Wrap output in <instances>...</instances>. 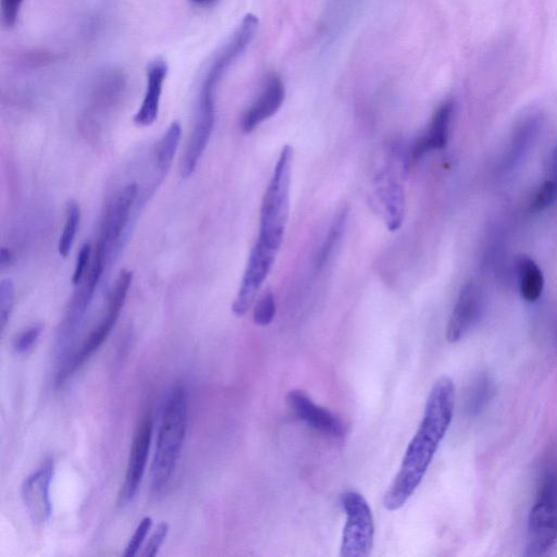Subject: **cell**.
Instances as JSON below:
<instances>
[{"label": "cell", "instance_id": "7402d4cb", "mask_svg": "<svg viewBox=\"0 0 557 557\" xmlns=\"http://www.w3.org/2000/svg\"><path fill=\"white\" fill-rule=\"evenodd\" d=\"M15 299V287L10 278H4L0 283V329L3 332L11 312L13 310Z\"/></svg>", "mask_w": 557, "mask_h": 557}, {"label": "cell", "instance_id": "8fae6325", "mask_svg": "<svg viewBox=\"0 0 557 557\" xmlns=\"http://www.w3.org/2000/svg\"><path fill=\"white\" fill-rule=\"evenodd\" d=\"M152 426V419L147 414L141 419L136 429L129 450L125 480L120 495V502L123 505L132 502L139 490L147 465Z\"/></svg>", "mask_w": 557, "mask_h": 557}, {"label": "cell", "instance_id": "277c9868", "mask_svg": "<svg viewBox=\"0 0 557 557\" xmlns=\"http://www.w3.org/2000/svg\"><path fill=\"white\" fill-rule=\"evenodd\" d=\"M557 541V467L545 470L530 510L524 555L546 554Z\"/></svg>", "mask_w": 557, "mask_h": 557}, {"label": "cell", "instance_id": "f1b7e54d", "mask_svg": "<svg viewBox=\"0 0 557 557\" xmlns=\"http://www.w3.org/2000/svg\"><path fill=\"white\" fill-rule=\"evenodd\" d=\"M23 0H1V13L3 22L11 27L15 24Z\"/></svg>", "mask_w": 557, "mask_h": 557}, {"label": "cell", "instance_id": "7c38bea8", "mask_svg": "<svg viewBox=\"0 0 557 557\" xmlns=\"http://www.w3.org/2000/svg\"><path fill=\"white\" fill-rule=\"evenodd\" d=\"M286 401L295 416L323 435L339 438L345 433L343 422L329 409L315 404L306 393L293 389Z\"/></svg>", "mask_w": 557, "mask_h": 557}, {"label": "cell", "instance_id": "6da1fadb", "mask_svg": "<svg viewBox=\"0 0 557 557\" xmlns=\"http://www.w3.org/2000/svg\"><path fill=\"white\" fill-rule=\"evenodd\" d=\"M455 386L448 376L437 379L426 399L421 422L409 442L399 471L383 504L394 511L403 507L421 483L453 419Z\"/></svg>", "mask_w": 557, "mask_h": 557}, {"label": "cell", "instance_id": "2e32d148", "mask_svg": "<svg viewBox=\"0 0 557 557\" xmlns=\"http://www.w3.org/2000/svg\"><path fill=\"white\" fill-rule=\"evenodd\" d=\"M166 73L168 64L162 58H156L148 64L146 70V92L141 106L134 116V122L137 125L149 126L156 121Z\"/></svg>", "mask_w": 557, "mask_h": 557}, {"label": "cell", "instance_id": "4316f807", "mask_svg": "<svg viewBox=\"0 0 557 557\" xmlns=\"http://www.w3.org/2000/svg\"><path fill=\"white\" fill-rule=\"evenodd\" d=\"M169 532V524L166 522H160L156 528L154 532L150 536L148 543L146 544L141 556L144 557H154L162 543L164 542Z\"/></svg>", "mask_w": 557, "mask_h": 557}, {"label": "cell", "instance_id": "ba28073f", "mask_svg": "<svg viewBox=\"0 0 557 557\" xmlns=\"http://www.w3.org/2000/svg\"><path fill=\"white\" fill-rule=\"evenodd\" d=\"M277 250L256 240L232 305L234 314L242 317L252 306L256 296L274 263Z\"/></svg>", "mask_w": 557, "mask_h": 557}, {"label": "cell", "instance_id": "3957f363", "mask_svg": "<svg viewBox=\"0 0 557 557\" xmlns=\"http://www.w3.org/2000/svg\"><path fill=\"white\" fill-rule=\"evenodd\" d=\"M292 164L293 147L285 145L273 169L260 208L257 240L277 251L288 218Z\"/></svg>", "mask_w": 557, "mask_h": 557}, {"label": "cell", "instance_id": "484cf974", "mask_svg": "<svg viewBox=\"0 0 557 557\" xmlns=\"http://www.w3.org/2000/svg\"><path fill=\"white\" fill-rule=\"evenodd\" d=\"M152 525V519L151 517H144L140 522L138 523L134 534L129 539L125 552L123 555L125 557H133L137 554L139 550L145 537L147 536L150 528Z\"/></svg>", "mask_w": 557, "mask_h": 557}, {"label": "cell", "instance_id": "9a60e30c", "mask_svg": "<svg viewBox=\"0 0 557 557\" xmlns=\"http://www.w3.org/2000/svg\"><path fill=\"white\" fill-rule=\"evenodd\" d=\"M375 194L387 228L391 232L397 231L405 215V193L401 185L391 173L382 171L375 177Z\"/></svg>", "mask_w": 557, "mask_h": 557}, {"label": "cell", "instance_id": "83f0119b", "mask_svg": "<svg viewBox=\"0 0 557 557\" xmlns=\"http://www.w3.org/2000/svg\"><path fill=\"white\" fill-rule=\"evenodd\" d=\"M91 255V246L88 243H85L77 255L76 264L74 268V272L72 275V283L74 285H78L84 278L85 272L87 270L88 262L90 260Z\"/></svg>", "mask_w": 557, "mask_h": 557}, {"label": "cell", "instance_id": "f546056e", "mask_svg": "<svg viewBox=\"0 0 557 557\" xmlns=\"http://www.w3.org/2000/svg\"><path fill=\"white\" fill-rule=\"evenodd\" d=\"M12 261V253L9 249L7 248H1V252H0V264H1V268H5L8 267Z\"/></svg>", "mask_w": 557, "mask_h": 557}, {"label": "cell", "instance_id": "603a6c76", "mask_svg": "<svg viewBox=\"0 0 557 557\" xmlns=\"http://www.w3.org/2000/svg\"><path fill=\"white\" fill-rule=\"evenodd\" d=\"M275 311L276 305L273 294L271 292L264 293L253 309L255 323L260 326L269 325L275 315Z\"/></svg>", "mask_w": 557, "mask_h": 557}, {"label": "cell", "instance_id": "ffe728a7", "mask_svg": "<svg viewBox=\"0 0 557 557\" xmlns=\"http://www.w3.org/2000/svg\"><path fill=\"white\" fill-rule=\"evenodd\" d=\"M81 220L79 206L75 200H70L66 205L65 223L62 234L59 238L58 251L63 258L70 252Z\"/></svg>", "mask_w": 557, "mask_h": 557}, {"label": "cell", "instance_id": "52a82bcc", "mask_svg": "<svg viewBox=\"0 0 557 557\" xmlns=\"http://www.w3.org/2000/svg\"><path fill=\"white\" fill-rule=\"evenodd\" d=\"M137 196L138 186L131 183L115 195L107 209L101 235L96 245L106 267L111 262L121 246Z\"/></svg>", "mask_w": 557, "mask_h": 557}, {"label": "cell", "instance_id": "5bb4252c", "mask_svg": "<svg viewBox=\"0 0 557 557\" xmlns=\"http://www.w3.org/2000/svg\"><path fill=\"white\" fill-rule=\"evenodd\" d=\"M285 97L284 84L278 75L271 73L256 100L245 111L240 120L244 133H251L262 122L271 117L281 108Z\"/></svg>", "mask_w": 557, "mask_h": 557}, {"label": "cell", "instance_id": "1f68e13d", "mask_svg": "<svg viewBox=\"0 0 557 557\" xmlns=\"http://www.w3.org/2000/svg\"><path fill=\"white\" fill-rule=\"evenodd\" d=\"M189 1H191L194 3H197V4H207V3H210V2H212L214 0H189Z\"/></svg>", "mask_w": 557, "mask_h": 557}, {"label": "cell", "instance_id": "e0dca14e", "mask_svg": "<svg viewBox=\"0 0 557 557\" xmlns=\"http://www.w3.org/2000/svg\"><path fill=\"white\" fill-rule=\"evenodd\" d=\"M517 277L521 297L529 302L536 301L544 288L543 272L536 262L527 256L520 257L517 262Z\"/></svg>", "mask_w": 557, "mask_h": 557}, {"label": "cell", "instance_id": "44dd1931", "mask_svg": "<svg viewBox=\"0 0 557 557\" xmlns=\"http://www.w3.org/2000/svg\"><path fill=\"white\" fill-rule=\"evenodd\" d=\"M492 393V384L486 375H480L470 386L467 398L466 409L469 413H478L486 401L490 399Z\"/></svg>", "mask_w": 557, "mask_h": 557}, {"label": "cell", "instance_id": "30bf717a", "mask_svg": "<svg viewBox=\"0 0 557 557\" xmlns=\"http://www.w3.org/2000/svg\"><path fill=\"white\" fill-rule=\"evenodd\" d=\"M484 310V297L481 288L473 282H467L460 289L449 317L446 338L450 343L459 342L480 321Z\"/></svg>", "mask_w": 557, "mask_h": 557}, {"label": "cell", "instance_id": "9c48e42d", "mask_svg": "<svg viewBox=\"0 0 557 557\" xmlns=\"http://www.w3.org/2000/svg\"><path fill=\"white\" fill-rule=\"evenodd\" d=\"M54 463L51 457L46 458L41 465L23 482L21 495L25 508L36 524L47 522L52 513L50 499V483L53 476Z\"/></svg>", "mask_w": 557, "mask_h": 557}, {"label": "cell", "instance_id": "d6986e66", "mask_svg": "<svg viewBox=\"0 0 557 557\" xmlns=\"http://www.w3.org/2000/svg\"><path fill=\"white\" fill-rule=\"evenodd\" d=\"M348 211L343 209L337 213L334 221L332 222L329 232L321 245V248L315 258V268L321 269L325 265V263L331 258L334 248L341 242V238L345 232L346 223H347Z\"/></svg>", "mask_w": 557, "mask_h": 557}, {"label": "cell", "instance_id": "d4e9b609", "mask_svg": "<svg viewBox=\"0 0 557 557\" xmlns=\"http://www.w3.org/2000/svg\"><path fill=\"white\" fill-rule=\"evenodd\" d=\"M41 331V324H34L22 331L13 341V350L20 355L27 352L39 338Z\"/></svg>", "mask_w": 557, "mask_h": 557}, {"label": "cell", "instance_id": "4fadbf2b", "mask_svg": "<svg viewBox=\"0 0 557 557\" xmlns=\"http://www.w3.org/2000/svg\"><path fill=\"white\" fill-rule=\"evenodd\" d=\"M453 114L454 103L450 100L443 102L436 109L425 133L419 136L407 150L406 164L418 161L429 151L441 150L446 147Z\"/></svg>", "mask_w": 557, "mask_h": 557}, {"label": "cell", "instance_id": "5b68a950", "mask_svg": "<svg viewBox=\"0 0 557 557\" xmlns=\"http://www.w3.org/2000/svg\"><path fill=\"white\" fill-rule=\"evenodd\" d=\"M133 278L132 271L122 270L117 275L107 298L103 315L96 326L83 339L70 358L55 374V386H62L78 370L108 338L124 306Z\"/></svg>", "mask_w": 557, "mask_h": 557}, {"label": "cell", "instance_id": "4dcf8cb0", "mask_svg": "<svg viewBox=\"0 0 557 557\" xmlns=\"http://www.w3.org/2000/svg\"><path fill=\"white\" fill-rule=\"evenodd\" d=\"M552 173H553L552 178L557 181V145L554 150L553 158H552Z\"/></svg>", "mask_w": 557, "mask_h": 557}, {"label": "cell", "instance_id": "7a4b0ae2", "mask_svg": "<svg viewBox=\"0 0 557 557\" xmlns=\"http://www.w3.org/2000/svg\"><path fill=\"white\" fill-rule=\"evenodd\" d=\"M188 395L184 384L170 389L164 401L151 466V491L157 495L168 486L178 461L187 430Z\"/></svg>", "mask_w": 557, "mask_h": 557}, {"label": "cell", "instance_id": "cb8c5ba5", "mask_svg": "<svg viewBox=\"0 0 557 557\" xmlns=\"http://www.w3.org/2000/svg\"><path fill=\"white\" fill-rule=\"evenodd\" d=\"M557 198V181L546 180L534 194L531 207L534 211L548 208Z\"/></svg>", "mask_w": 557, "mask_h": 557}, {"label": "cell", "instance_id": "ac0fdd59", "mask_svg": "<svg viewBox=\"0 0 557 557\" xmlns=\"http://www.w3.org/2000/svg\"><path fill=\"white\" fill-rule=\"evenodd\" d=\"M182 128L178 122H172L157 145L156 150V186L164 178L181 139Z\"/></svg>", "mask_w": 557, "mask_h": 557}, {"label": "cell", "instance_id": "8992f818", "mask_svg": "<svg viewBox=\"0 0 557 557\" xmlns=\"http://www.w3.org/2000/svg\"><path fill=\"white\" fill-rule=\"evenodd\" d=\"M341 505L345 512L341 553L342 557H367L373 546L374 523L370 506L356 491H346L341 495Z\"/></svg>", "mask_w": 557, "mask_h": 557}]
</instances>
